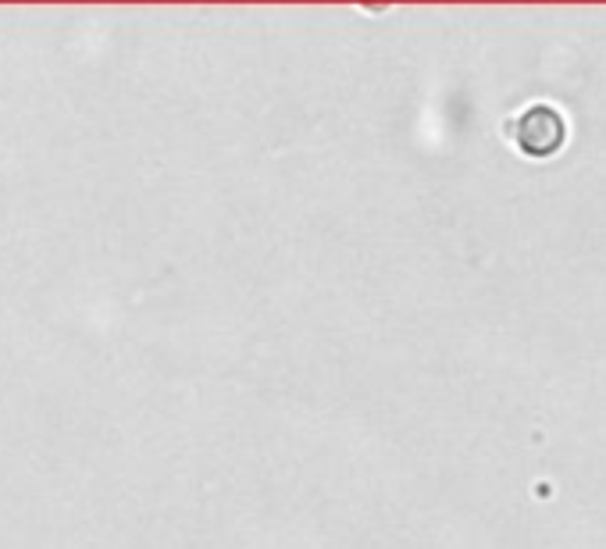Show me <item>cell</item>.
I'll return each mask as SVG.
<instances>
[{"instance_id": "cell-1", "label": "cell", "mask_w": 606, "mask_h": 549, "mask_svg": "<svg viewBox=\"0 0 606 549\" xmlns=\"http://www.w3.org/2000/svg\"><path fill=\"white\" fill-rule=\"evenodd\" d=\"M503 132H507V140L525 157L542 161V157H553L564 147L567 122L553 104H528L503 125Z\"/></svg>"}]
</instances>
